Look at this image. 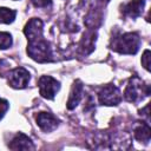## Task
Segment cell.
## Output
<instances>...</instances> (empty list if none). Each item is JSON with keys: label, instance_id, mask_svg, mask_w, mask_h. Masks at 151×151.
I'll use <instances>...</instances> for the list:
<instances>
[{"label": "cell", "instance_id": "cell-3", "mask_svg": "<svg viewBox=\"0 0 151 151\" xmlns=\"http://www.w3.org/2000/svg\"><path fill=\"white\" fill-rule=\"evenodd\" d=\"M149 93H150L149 85H143V81L139 78L133 77V78H131L130 84L127 85V87L124 92V97H125L126 100L136 103V101H138L139 99L143 98L140 94L149 96Z\"/></svg>", "mask_w": 151, "mask_h": 151}, {"label": "cell", "instance_id": "cell-8", "mask_svg": "<svg viewBox=\"0 0 151 151\" xmlns=\"http://www.w3.org/2000/svg\"><path fill=\"white\" fill-rule=\"evenodd\" d=\"M144 5H145L144 0H131L130 2L123 5L122 12L124 15H127L131 18H137L142 14Z\"/></svg>", "mask_w": 151, "mask_h": 151}, {"label": "cell", "instance_id": "cell-10", "mask_svg": "<svg viewBox=\"0 0 151 151\" xmlns=\"http://www.w3.org/2000/svg\"><path fill=\"white\" fill-rule=\"evenodd\" d=\"M81 96H83V84L80 83V80H77L72 86L70 98L67 100V109L68 110L74 109L78 105V103L80 101Z\"/></svg>", "mask_w": 151, "mask_h": 151}, {"label": "cell", "instance_id": "cell-6", "mask_svg": "<svg viewBox=\"0 0 151 151\" xmlns=\"http://www.w3.org/2000/svg\"><path fill=\"white\" fill-rule=\"evenodd\" d=\"M99 101L101 105H117L122 100L120 92L114 85H106L99 92Z\"/></svg>", "mask_w": 151, "mask_h": 151}, {"label": "cell", "instance_id": "cell-5", "mask_svg": "<svg viewBox=\"0 0 151 151\" xmlns=\"http://www.w3.org/2000/svg\"><path fill=\"white\" fill-rule=\"evenodd\" d=\"M29 81V73L24 67H17L8 73V84L14 88H25Z\"/></svg>", "mask_w": 151, "mask_h": 151}, {"label": "cell", "instance_id": "cell-13", "mask_svg": "<svg viewBox=\"0 0 151 151\" xmlns=\"http://www.w3.org/2000/svg\"><path fill=\"white\" fill-rule=\"evenodd\" d=\"M12 45V37L9 33L6 32H0V48L5 50L8 48Z\"/></svg>", "mask_w": 151, "mask_h": 151}, {"label": "cell", "instance_id": "cell-2", "mask_svg": "<svg viewBox=\"0 0 151 151\" xmlns=\"http://www.w3.org/2000/svg\"><path fill=\"white\" fill-rule=\"evenodd\" d=\"M112 50L124 53V54H134L137 53L139 45H140V39L137 33H124L122 35L112 38Z\"/></svg>", "mask_w": 151, "mask_h": 151}, {"label": "cell", "instance_id": "cell-9", "mask_svg": "<svg viewBox=\"0 0 151 151\" xmlns=\"http://www.w3.org/2000/svg\"><path fill=\"white\" fill-rule=\"evenodd\" d=\"M9 147L12 150H33L34 145H33L31 138H28L26 134L18 133L14 137V139L12 140V143L9 144Z\"/></svg>", "mask_w": 151, "mask_h": 151}, {"label": "cell", "instance_id": "cell-12", "mask_svg": "<svg viewBox=\"0 0 151 151\" xmlns=\"http://www.w3.org/2000/svg\"><path fill=\"white\" fill-rule=\"evenodd\" d=\"M17 15V12L6 7H1L0 8V22L2 24H11L14 21Z\"/></svg>", "mask_w": 151, "mask_h": 151}, {"label": "cell", "instance_id": "cell-11", "mask_svg": "<svg viewBox=\"0 0 151 151\" xmlns=\"http://www.w3.org/2000/svg\"><path fill=\"white\" fill-rule=\"evenodd\" d=\"M134 138L143 143H149L150 140V126L147 123H142L134 129Z\"/></svg>", "mask_w": 151, "mask_h": 151}, {"label": "cell", "instance_id": "cell-14", "mask_svg": "<svg viewBox=\"0 0 151 151\" xmlns=\"http://www.w3.org/2000/svg\"><path fill=\"white\" fill-rule=\"evenodd\" d=\"M32 4L35 6V7H48L52 5V1L51 0H31Z\"/></svg>", "mask_w": 151, "mask_h": 151}, {"label": "cell", "instance_id": "cell-1", "mask_svg": "<svg viewBox=\"0 0 151 151\" xmlns=\"http://www.w3.org/2000/svg\"><path fill=\"white\" fill-rule=\"evenodd\" d=\"M27 39V53L28 55L39 63H46L52 60V50L50 44L42 38V22L40 19H31L24 29Z\"/></svg>", "mask_w": 151, "mask_h": 151}, {"label": "cell", "instance_id": "cell-15", "mask_svg": "<svg viewBox=\"0 0 151 151\" xmlns=\"http://www.w3.org/2000/svg\"><path fill=\"white\" fill-rule=\"evenodd\" d=\"M150 51L149 50H145V52H144V54H143V57H142V64H143V66H144V68H146V70H149V59H150Z\"/></svg>", "mask_w": 151, "mask_h": 151}, {"label": "cell", "instance_id": "cell-4", "mask_svg": "<svg viewBox=\"0 0 151 151\" xmlns=\"http://www.w3.org/2000/svg\"><path fill=\"white\" fill-rule=\"evenodd\" d=\"M38 84H39L40 94L46 99H53L55 93L60 88V83L50 76L40 77Z\"/></svg>", "mask_w": 151, "mask_h": 151}, {"label": "cell", "instance_id": "cell-7", "mask_svg": "<svg viewBox=\"0 0 151 151\" xmlns=\"http://www.w3.org/2000/svg\"><path fill=\"white\" fill-rule=\"evenodd\" d=\"M37 124L42 131L51 132L54 129H57V126L59 124V120L51 112H40L37 116Z\"/></svg>", "mask_w": 151, "mask_h": 151}, {"label": "cell", "instance_id": "cell-16", "mask_svg": "<svg viewBox=\"0 0 151 151\" xmlns=\"http://www.w3.org/2000/svg\"><path fill=\"white\" fill-rule=\"evenodd\" d=\"M7 109H8V103L6 100H2L0 98V119L2 118V116L5 114V112H6Z\"/></svg>", "mask_w": 151, "mask_h": 151}]
</instances>
